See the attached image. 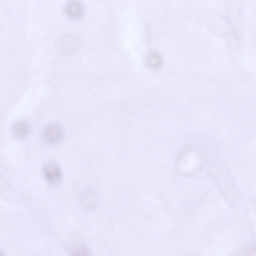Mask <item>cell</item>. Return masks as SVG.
Returning <instances> with one entry per match:
<instances>
[{
    "label": "cell",
    "mask_w": 256,
    "mask_h": 256,
    "mask_svg": "<svg viewBox=\"0 0 256 256\" xmlns=\"http://www.w3.org/2000/svg\"><path fill=\"white\" fill-rule=\"evenodd\" d=\"M147 62L149 66L153 68L159 67L162 64V60L160 56L156 52H152L149 54Z\"/></svg>",
    "instance_id": "5"
},
{
    "label": "cell",
    "mask_w": 256,
    "mask_h": 256,
    "mask_svg": "<svg viewBox=\"0 0 256 256\" xmlns=\"http://www.w3.org/2000/svg\"><path fill=\"white\" fill-rule=\"evenodd\" d=\"M72 36H68L64 38L62 42V46L64 49L68 50L74 48L75 43L74 38Z\"/></svg>",
    "instance_id": "6"
},
{
    "label": "cell",
    "mask_w": 256,
    "mask_h": 256,
    "mask_svg": "<svg viewBox=\"0 0 256 256\" xmlns=\"http://www.w3.org/2000/svg\"><path fill=\"white\" fill-rule=\"evenodd\" d=\"M65 14L70 19L78 20L82 18L85 12L83 4L78 0H71L67 2L64 7Z\"/></svg>",
    "instance_id": "3"
},
{
    "label": "cell",
    "mask_w": 256,
    "mask_h": 256,
    "mask_svg": "<svg viewBox=\"0 0 256 256\" xmlns=\"http://www.w3.org/2000/svg\"><path fill=\"white\" fill-rule=\"evenodd\" d=\"M43 172L46 181L50 185L57 186L61 184L62 173L58 164L54 161L46 162L43 167Z\"/></svg>",
    "instance_id": "1"
},
{
    "label": "cell",
    "mask_w": 256,
    "mask_h": 256,
    "mask_svg": "<svg viewBox=\"0 0 256 256\" xmlns=\"http://www.w3.org/2000/svg\"><path fill=\"white\" fill-rule=\"evenodd\" d=\"M62 128L59 124L52 123L48 124L44 128L42 136L44 139L51 144H57L60 142L63 136Z\"/></svg>",
    "instance_id": "2"
},
{
    "label": "cell",
    "mask_w": 256,
    "mask_h": 256,
    "mask_svg": "<svg viewBox=\"0 0 256 256\" xmlns=\"http://www.w3.org/2000/svg\"><path fill=\"white\" fill-rule=\"evenodd\" d=\"M29 124L25 120L15 122L12 126V130L15 136L18 138H24L27 136L30 130Z\"/></svg>",
    "instance_id": "4"
}]
</instances>
